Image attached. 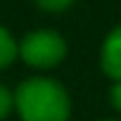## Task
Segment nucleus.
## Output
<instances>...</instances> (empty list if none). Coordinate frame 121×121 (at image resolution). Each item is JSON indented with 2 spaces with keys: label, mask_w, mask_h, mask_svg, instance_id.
<instances>
[{
  "label": "nucleus",
  "mask_w": 121,
  "mask_h": 121,
  "mask_svg": "<svg viewBox=\"0 0 121 121\" xmlns=\"http://www.w3.org/2000/svg\"><path fill=\"white\" fill-rule=\"evenodd\" d=\"M14 112L22 121H69L71 100L59 81L33 76L14 90Z\"/></svg>",
  "instance_id": "f257e3e1"
},
{
  "label": "nucleus",
  "mask_w": 121,
  "mask_h": 121,
  "mask_svg": "<svg viewBox=\"0 0 121 121\" xmlns=\"http://www.w3.org/2000/svg\"><path fill=\"white\" fill-rule=\"evenodd\" d=\"M19 57L33 69H55L67 57V40L50 29L31 31L19 43Z\"/></svg>",
  "instance_id": "f03ea898"
},
{
  "label": "nucleus",
  "mask_w": 121,
  "mask_h": 121,
  "mask_svg": "<svg viewBox=\"0 0 121 121\" xmlns=\"http://www.w3.org/2000/svg\"><path fill=\"white\" fill-rule=\"evenodd\" d=\"M100 64L112 81H121V24L114 26L104 38L100 50Z\"/></svg>",
  "instance_id": "7ed1b4c3"
},
{
  "label": "nucleus",
  "mask_w": 121,
  "mask_h": 121,
  "mask_svg": "<svg viewBox=\"0 0 121 121\" xmlns=\"http://www.w3.org/2000/svg\"><path fill=\"white\" fill-rule=\"evenodd\" d=\"M17 57H19V43L12 38V33L5 26H0V69L10 67Z\"/></svg>",
  "instance_id": "20e7f679"
},
{
  "label": "nucleus",
  "mask_w": 121,
  "mask_h": 121,
  "mask_svg": "<svg viewBox=\"0 0 121 121\" xmlns=\"http://www.w3.org/2000/svg\"><path fill=\"white\" fill-rule=\"evenodd\" d=\"M12 109H14V93L5 86H0V121L7 119Z\"/></svg>",
  "instance_id": "39448f33"
},
{
  "label": "nucleus",
  "mask_w": 121,
  "mask_h": 121,
  "mask_svg": "<svg viewBox=\"0 0 121 121\" xmlns=\"http://www.w3.org/2000/svg\"><path fill=\"white\" fill-rule=\"evenodd\" d=\"M71 3H74V0H36V5L40 10H45V12H62Z\"/></svg>",
  "instance_id": "423d86ee"
},
{
  "label": "nucleus",
  "mask_w": 121,
  "mask_h": 121,
  "mask_svg": "<svg viewBox=\"0 0 121 121\" xmlns=\"http://www.w3.org/2000/svg\"><path fill=\"white\" fill-rule=\"evenodd\" d=\"M109 102L116 112H121V81H114V86L109 88Z\"/></svg>",
  "instance_id": "0eeeda50"
},
{
  "label": "nucleus",
  "mask_w": 121,
  "mask_h": 121,
  "mask_svg": "<svg viewBox=\"0 0 121 121\" xmlns=\"http://www.w3.org/2000/svg\"><path fill=\"white\" fill-rule=\"evenodd\" d=\"M104 121H116V119H104Z\"/></svg>",
  "instance_id": "6e6552de"
}]
</instances>
